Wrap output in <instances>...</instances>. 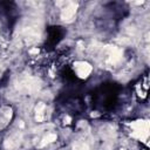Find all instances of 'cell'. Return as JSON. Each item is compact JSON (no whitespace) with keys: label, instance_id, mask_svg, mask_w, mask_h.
Masks as SVG:
<instances>
[{"label":"cell","instance_id":"obj_3","mask_svg":"<svg viewBox=\"0 0 150 150\" xmlns=\"http://www.w3.org/2000/svg\"><path fill=\"white\" fill-rule=\"evenodd\" d=\"M63 35H64V30L61 27H55V26L54 27H50L48 29L47 43L50 47H54V46H56L61 41V39H62Z\"/></svg>","mask_w":150,"mask_h":150},{"label":"cell","instance_id":"obj_1","mask_svg":"<svg viewBox=\"0 0 150 150\" xmlns=\"http://www.w3.org/2000/svg\"><path fill=\"white\" fill-rule=\"evenodd\" d=\"M120 88L115 83H105L93 94V104L101 110H112L118 102Z\"/></svg>","mask_w":150,"mask_h":150},{"label":"cell","instance_id":"obj_4","mask_svg":"<svg viewBox=\"0 0 150 150\" xmlns=\"http://www.w3.org/2000/svg\"><path fill=\"white\" fill-rule=\"evenodd\" d=\"M142 150H148V149H142Z\"/></svg>","mask_w":150,"mask_h":150},{"label":"cell","instance_id":"obj_2","mask_svg":"<svg viewBox=\"0 0 150 150\" xmlns=\"http://www.w3.org/2000/svg\"><path fill=\"white\" fill-rule=\"evenodd\" d=\"M134 89H135V94H136V96H137V98L139 101L146 100V97H148V89H149V76H148V73H145L139 79V81L135 84Z\"/></svg>","mask_w":150,"mask_h":150}]
</instances>
